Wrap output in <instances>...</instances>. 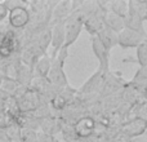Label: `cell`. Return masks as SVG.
Returning <instances> with one entry per match:
<instances>
[{"instance_id": "1", "label": "cell", "mask_w": 147, "mask_h": 142, "mask_svg": "<svg viewBox=\"0 0 147 142\" xmlns=\"http://www.w3.org/2000/svg\"><path fill=\"white\" fill-rule=\"evenodd\" d=\"M67 57H69V49L66 47H62V49L58 52L57 57L52 61V67L51 71H49L48 80L52 85L57 87V88L67 87V78L63 71L65 61H66Z\"/></svg>"}, {"instance_id": "2", "label": "cell", "mask_w": 147, "mask_h": 142, "mask_svg": "<svg viewBox=\"0 0 147 142\" xmlns=\"http://www.w3.org/2000/svg\"><path fill=\"white\" fill-rule=\"evenodd\" d=\"M21 93H16L14 98L17 101V106L21 114H30L34 112L39 107V105L41 103V96L35 92L34 89L28 88V87H22Z\"/></svg>"}, {"instance_id": "3", "label": "cell", "mask_w": 147, "mask_h": 142, "mask_svg": "<svg viewBox=\"0 0 147 142\" xmlns=\"http://www.w3.org/2000/svg\"><path fill=\"white\" fill-rule=\"evenodd\" d=\"M107 9L105 8L103 3H96L94 10L88 16L84 22V28L89 32L90 36H96L103 28V17Z\"/></svg>"}, {"instance_id": "4", "label": "cell", "mask_w": 147, "mask_h": 142, "mask_svg": "<svg viewBox=\"0 0 147 142\" xmlns=\"http://www.w3.org/2000/svg\"><path fill=\"white\" fill-rule=\"evenodd\" d=\"M31 16L27 5H21V7L13 8L8 13V23L12 28H23L30 23Z\"/></svg>"}, {"instance_id": "5", "label": "cell", "mask_w": 147, "mask_h": 142, "mask_svg": "<svg viewBox=\"0 0 147 142\" xmlns=\"http://www.w3.org/2000/svg\"><path fill=\"white\" fill-rule=\"evenodd\" d=\"M145 40H147V36L140 32H136V31L128 30V28H124L117 34V45H120L124 49L137 48Z\"/></svg>"}, {"instance_id": "6", "label": "cell", "mask_w": 147, "mask_h": 142, "mask_svg": "<svg viewBox=\"0 0 147 142\" xmlns=\"http://www.w3.org/2000/svg\"><path fill=\"white\" fill-rule=\"evenodd\" d=\"M96 127H97V124L93 118L81 116L74 124V132H75V136L79 140H86V138L93 136Z\"/></svg>"}, {"instance_id": "7", "label": "cell", "mask_w": 147, "mask_h": 142, "mask_svg": "<svg viewBox=\"0 0 147 142\" xmlns=\"http://www.w3.org/2000/svg\"><path fill=\"white\" fill-rule=\"evenodd\" d=\"M146 127H147L146 122L138 119V118H133L129 122L124 123V124L121 125L120 133H121L123 136H125V137H128L129 140H132V138H137V137L143 136Z\"/></svg>"}, {"instance_id": "8", "label": "cell", "mask_w": 147, "mask_h": 142, "mask_svg": "<svg viewBox=\"0 0 147 142\" xmlns=\"http://www.w3.org/2000/svg\"><path fill=\"white\" fill-rule=\"evenodd\" d=\"M18 45V40L16 32L12 30H7L0 38V58H9L16 52Z\"/></svg>"}, {"instance_id": "9", "label": "cell", "mask_w": 147, "mask_h": 142, "mask_svg": "<svg viewBox=\"0 0 147 142\" xmlns=\"http://www.w3.org/2000/svg\"><path fill=\"white\" fill-rule=\"evenodd\" d=\"M92 39V49H93L94 56L97 57L99 62L98 69L103 72H110V52L106 51L102 43L97 36H90Z\"/></svg>"}, {"instance_id": "10", "label": "cell", "mask_w": 147, "mask_h": 142, "mask_svg": "<svg viewBox=\"0 0 147 142\" xmlns=\"http://www.w3.org/2000/svg\"><path fill=\"white\" fill-rule=\"evenodd\" d=\"M52 39H51V44L53 47V52H52V61L57 57L58 52L62 49V47L65 45V22H59L56 25H52Z\"/></svg>"}, {"instance_id": "11", "label": "cell", "mask_w": 147, "mask_h": 142, "mask_svg": "<svg viewBox=\"0 0 147 142\" xmlns=\"http://www.w3.org/2000/svg\"><path fill=\"white\" fill-rule=\"evenodd\" d=\"M74 12L72 9V1H61V3H57L54 9L52 10V21L53 23L52 25H56V23L59 22H65L67 20L70 14Z\"/></svg>"}, {"instance_id": "12", "label": "cell", "mask_w": 147, "mask_h": 142, "mask_svg": "<svg viewBox=\"0 0 147 142\" xmlns=\"http://www.w3.org/2000/svg\"><path fill=\"white\" fill-rule=\"evenodd\" d=\"M124 27L128 28V30L136 31V32H140L142 35L147 36V32L145 30V20L141 18L140 16L129 12V10H128V14L124 18Z\"/></svg>"}, {"instance_id": "13", "label": "cell", "mask_w": 147, "mask_h": 142, "mask_svg": "<svg viewBox=\"0 0 147 142\" xmlns=\"http://www.w3.org/2000/svg\"><path fill=\"white\" fill-rule=\"evenodd\" d=\"M106 74L107 72H103L101 70H97V72L86 81L85 84L83 85V88L80 89L81 93H96L102 85H103V81H105V78H106Z\"/></svg>"}, {"instance_id": "14", "label": "cell", "mask_w": 147, "mask_h": 142, "mask_svg": "<svg viewBox=\"0 0 147 142\" xmlns=\"http://www.w3.org/2000/svg\"><path fill=\"white\" fill-rule=\"evenodd\" d=\"M103 27L114 31L115 34H119L120 31H123L125 28L124 27V18L117 17L116 14L109 12V9H107V12L105 13V17H103Z\"/></svg>"}, {"instance_id": "15", "label": "cell", "mask_w": 147, "mask_h": 142, "mask_svg": "<svg viewBox=\"0 0 147 142\" xmlns=\"http://www.w3.org/2000/svg\"><path fill=\"white\" fill-rule=\"evenodd\" d=\"M52 67V58L48 54H44L43 57L38 60V62L35 64L32 71L35 72V76L39 79H48L49 71Z\"/></svg>"}, {"instance_id": "16", "label": "cell", "mask_w": 147, "mask_h": 142, "mask_svg": "<svg viewBox=\"0 0 147 142\" xmlns=\"http://www.w3.org/2000/svg\"><path fill=\"white\" fill-rule=\"evenodd\" d=\"M96 36L99 39V41L106 48L107 52H111V49L117 45V34H115L114 31L109 30L106 27L102 28Z\"/></svg>"}, {"instance_id": "17", "label": "cell", "mask_w": 147, "mask_h": 142, "mask_svg": "<svg viewBox=\"0 0 147 142\" xmlns=\"http://www.w3.org/2000/svg\"><path fill=\"white\" fill-rule=\"evenodd\" d=\"M110 10L109 12L116 14L117 17L125 18V16L128 14V1H124V0H115V1H111L109 4Z\"/></svg>"}, {"instance_id": "18", "label": "cell", "mask_w": 147, "mask_h": 142, "mask_svg": "<svg viewBox=\"0 0 147 142\" xmlns=\"http://www.w3.org/2000/svg\"><path fill=\"white\" fill-rule=\"evenodd\" d=\"M130 84L137 87L138 89L145 88V85L147 84V66H140V69L136 71Z\"/></svg>"}, {"instance_id": "19", "label": "cell", "mask_w": 147, "mask_h": 142, "mask_svg": "<svg viewBox=\"0 0 147 142\" xmlns=\"http://www.w3.org/2000/svg\"><path fill=\"white\" fill-rule=\"evenodd\" d=\"M51 39H52V27H45L39 34V39H38L36 45L45 53V51L48 49L49 44H51Z\"/></svg>"}, {"instance_id": "20", "label": "cell", "mask_w": 147, "mask_h": 142, "mask_svg": "<svg viewBox=\"0 0 147 142\" xmlns=\"http://www.w3.org/2000/svg\"><path fill=\"white\" fill-rule=\"evenodd\" d=\"M18 141L20 142H39V133L36 131L27 129V128H20Z\"/></svg>"}, {"instance_id": "21", "label": "cell", "mask_w": 147, "mask_h": 142, "mask_svg": "<svg viewBox=\"0 0 147 142\" xmlns=\"http://www.w3.org/2000/svg\"><path fill=\"white\" fill-rule=\"evenodd\" d=\"M136 62L140 66H146L147 65V40L141 43L136 48Z\"/></svg>"}, {"instance_id": "22", "label": "cell", "mask_w": 147, "mask_h": 142, "mask_svg": "<svg viewBox=\"0 0 147 142\" xmlns=\"http://www.w3.org/2000/svg\"><path fill=\"white\" fill-rule=\"evenodd\" d=\"M51 103L56 110H63L67 105V99L63 94H57L56 93L53 97H52Z\"/></svg>"}, {"instance_id": "23", "label": "cell", "mask_w": 147, "mask_h": 142, "mask_svg": "<svg viewBox=\"0 0 147 142\" xmlns=\"http://www.w3.org/2000/svg\"><path fill=\"white\" fill-rule=\"evenodd\" d=\"M8 13H9V10H8V8L4 5V3H0V23H1L5 18H8Z\"/></svg>"}, {"instance_id": "24", "label": "cell", "mask_w": 147, "mask_h": 142, "mask_svg": "<svg viewBox=\"0 0 147 142\" xmlns=\"http://www.w3.org/2000/svg\"><path fill=\"white\" fill-rule=\"evenodd\" d=\"M0 141H1V142H8V140H7V136H5V132H4V129H0Z\"/></svg>"}, {"instance_id": "25", "label": "cell", "mask_w": 147, "mask_h": 142, "mask_svg": "<svg viewBox=\"0 0 147 142\" xmlns=\"http://www.w3.org/2000/svg\"><path fill=\"white\" fill-rule=\"evenodd\" d=\"M143 96H145L146 101H147V84L145 85V88H143Z\"/></svg>"}, {"instance_id": "26", "label": "cell", "mask_w": 147, "mask_h": 142, "mask_svg": "<svg viewBox=\"0 0 147 142\" xmlns=\"http://www.w3.org/2000/svg\"><path fill=\"white\" fill-rule=\"evenodd\" d=\"M69 142H84V141H83V140H79V138H74V140L69 141Z\"/></svg>"}, {"instance_id": "27", "label": "cell", "mask_w": 147, "mask_h": 142, "mask_svg": "<svg viewBox=\"0 0 147 142\" xmlns=\"http://www.w3.org/2000/svg\"><path fill=\"white\" fill-rule=\"evenodd\" d=\"M146 20H147V12H146V18H145V21H146Z\"/></svg>"}, {"instance_id": "28", "label": "cell", "mask_w": 147, "mask_h": 142, "mask_svg": "<svg viewBox=\"0 0 147 142\" xmlns=\"http://www.w3.org/2000/svg\"><path fill=\"white\" fill-rule=\"evenodd\" d=\"M146 66H147V65H146Z\"/></svg>"}]
</instances>
